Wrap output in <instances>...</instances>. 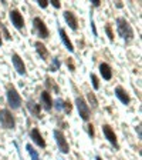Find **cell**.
Returning a JSON list of instances; mask_svg holds the SVG:
<instances>
[{
	"label": "cell",
	"mask_w": 142,
	"mask_h": 160,
	"mask_svg": "<svg viewBox=\"0 0 142 160\" xmlns=\"http://www.w3.org/2000/svg\"><path fill=\"white\" fill-rule=\"evenodd\" d=\"M117 29H118L119 36L124 37L125 40H131L134 37L132 29H131L129 23L124 19V17H118V19H117Z\"/></svg>",
	"instance_id": "6da1fadb"
},
{
	"label": "cell",
	"mask_w": 142,
	"mask_h": 160,
	"mask_svg": "<svg viewBox=\"0 0 142 160\" xmlns=\"http://www.w3.org/2000/svg\"><path fill=\"white\" fill-rule=\"evenodd\" d=\"M0 123H2V126L4 129H13L14 124H16L13 114L10 113L7 109H3L0 112Z\"/></svg>",
	"instance_id": "7a4b0ae2"
},
{
	"label": "cell",
	"mask_w": 142,
	"mask_h": 160,
	"mask_svg": "<svg viewBox=\"0 0 142 160\" xmlns=\"http://www.w3.org/2000/svg\"><path fill=\"white\" fill-rule=\"evenodd\" d=\"M33 30H34V33L39 37H41V39L48 37V30H47L44 22L40 19V17H36V19L33 20Z\"/></svg>",
	"instance_id": "3957f363"
},
{
	"label": "cell",
	"mask_w": 142,
	"mask_h": 160,
	"mask_svg": "<svg viewBox=\"0 0 142 160\" xmlns=\"http://www.w3.org/2000/svg\"><path fill=\"white\" fill-rule=\"evenodd\" d=\"M7 102L11 106V109H19L20 104H21V97L19 96V93L16 92L14 87H10L7 90Z\"/></svg>",
	"instance_id": "277c9868"
},
{
	"label": "cell",
	"mask_w": 142,
	"mask_h": 160,
	"mask_svg": "<svg viewBox=\"0 0 142 160\" xmlns=\"http://www.w3.org/2000/svg\"><path fill=\"white\" fill-rule=\"evenodd\" d=\"M76 103H77V107H78V113H80V116H81V119L88 120L89 119V107H88V104L84 102L83 97H77Z\"/></svg>",
	"instance_id": "5b68a950"
},
{
	"label": "cell",
	"mask_w": 142,
	"mask_h": 160,
	"mask_svg": "<svg viewBox=\"0 0 142 160\" xmlns=\"http://www.w3.org/2000/svg\"><path fill=\"white\" fill-rule=\"evenodd\" d=\"M54 137H56V142L58 144V149L63 152V153H68L70 152V147H68V143H67L66 137H64L63 132L60 130H54Z\"/></svg>",
	"instance_id": "8992f818"
},
{
	"label": "cell",
	"mask_w": 142,
	"mask_h": 160,
	"mask_svg": "<svg viewBox=\"0 0 142 160\" xmlns=\"http://www.w3.org/2000/svg\"><path fill=\"white\" fill-rule=\"evenodd\" d=\"M10 20H11V23L14 24L16 29H23L24 27V20H23V16L17 12V10H11L10 12Z\"/></svg>",
	"instance_id": "52a82bcc"
},
{
	"label": "cell",
	"mask_w": 142,
	"mask_h": 160,
	"mask_svg": "<svg viewBox=\"0 0 142 160\" xmlns=\"http://www.w3.org/2000/svg\"><path fill=\"white\" fill-rule=\"evenodd\" d=\"M103 132H104V134H105V137L108 139L109 143L114 144V147H115V149H118V142H117V136H115V133H114V130L111 129L108 124H104V126H103Z\"/></svg>",
	"instance_id": "ba28073f"
},
{
	"label": "cell",
	"mask_w": 142,
	"mask_h": 160,
	"mask_svg": "<svg viewBox=\"0 0 142 160\" xmlns=\"http://www.w3.org/2000/svg\"><path fill=\"white\" fill-rule=\"evenodd\" d=\"M13 64H14V69L17 70V73L19 74H26V67H24V63L23 60L20 59L19 54H13Z\"/></svg>",
	"instance_id": "9c48e42d"
},
{
	"label": "cell",
	"mask_w": 142,
	"mask_h": 160,
	"mask_svg": "<svg viewBox=\"0 0 142 160\" xmlns=\"http://www.w3.org/2000/svg\"><path fill=\"white\" fill-rule=\"evenodd\" d=\"M30 136H31L33 142H34V143H36L39 147H46V142H44V139L41 137V134H40V132H39L37 129H33V130H31Z\"/></svg>",
	"instance_id": "30bf717a"
},
{
	"label": "cell",
	"mask_w": 142,
	"mask_h": 160,
	"mask_svg": "<svg viewBox=\"0 0 142 160\" xmlns=\"http://www.w3.org/2000/svg\"><path fill=\"white\" fill-rule=\"evenodd\" d=\"M64 19H66L67 24H68L71 29L77 30V27H78V23H77V17L74 16V13H71V12H66V13H64Z\"/></svg>",
	"instance_id": "8fae6325"
},
{
	"label": "cell",
	"mask_w": 142,
	"mask_h": 160,
	"mask_svg": "<svg viewBox=\"0 0 142 160\" xmlns=\"http://www.w3.org/2000/svg\"><path fill=\"white\" fill-rule=\"evenodd\" d=\"M115 96L118 97L121 102H122L124 104H128L129 102H131V99H129V96L126 94V92L122 89V87H117L115 89Z\"/></svg>",
	"instance_id": "7c38bea8"
},
{
	"label": "cell",
	"mask_w": 142,
	"mask_h": 160,
	"mask_svg": "<svg viewBox=\"0 0 142 160\" xmlns=\"http://www.w3.org/2000/svg\"><path fill=\"white\" fill-rule=\"evenodd\" d=\"M99 72H101V74H103V77L105 80H109L112 77V70H111V67H109L107 63L99 64Z\"/></svg>",
	"instance_id": "4fadbf2b"
},
{
	"label": "cell",
	"mask_w": 142,
	"mask_h": 160,
	"mask_svg": "<svg viewBox=\"0 0 142 160\" xmlns=\"http://www.w3.org/2000/svg\"><path fill=\"white\" fill-rule=\"evenodd\" d=\"M41 102H43L46 110H50L51 107H53V100H51V96H50V93L48 92H46V90L41 93Z\"/></svg>",
	"instance_id": "5bb4252c"
},
{
	"label": "cell",
	"mask_w": 142,
	"mask_h": 160,
	"mask_svg": "<svg viewBox=\"0 0 142 160\" xmlns=\"http://www.w3.org/2000/svg\"><path fill=\"white\" fill-rule=\"evenodd\" d=\"M27 107H29L30 113L33 114V116L41 117V113H40V106L37 103H34L33 100H29V102H27Z\"/></svg>",
	"instance_id": "9a60e30c"
},
{
	"label": "cell",
	"mask_w": 142,
	"mask_h": 160,
	"mask_svg": "<svg viewBox=\"0 0 142 160\" xmlns=\"http://www.w3.org/2000/svg\"><path fill=\"white\" fill-rule=\"evenodd\" d=\"M60 37H61V40H63L64 46H66L70 52H73V50H74L73 43H71V40L68 39V36H67V33H66V30H64V29H60Z\"/></svg>",
	"instance_id": "2e32d148"
},
{
	"label": "cell",
	"mask_w": 142,
	"mask_h": 160,
	"mask_svg": "<svg viewBox=\"0 0 142 160\" xmlns=\"http://www.w3.org/2000/svg\"><path fill=\"white\" fill-rule=\"evenodd\" d=\"M34 46H36V52L40 54V57H41V59L46 60L47 57H48V52H47L46 46H44V44L41 43V42H37V43L34 44Z\"/></svg>",
	"instance_id": "e0dca14e"
},
{
	"label": "cell",
	"mask_w": 142,
	"mask_h": 160,
	"mask_svg": "<svg viewBox=\"0 0 142 160\" xmlns=\"http://www.w3.org/2000/svg\"><path fill=\"white\" fill-rule=\"evenodd\" d=\"M26 149H27V152H29V154H30V157H31V160H40L39 153H37L36 150L33 149V146H31V144H27Z\"/></svg>",
	"instance_id": "ac0fdd59"
},
{
	"label": "cell",
	"mask_w": 142,
	"mask_h": 160,
	"mask_svg": "<svg viewBox=\"0 0 142 160\" xmlns=\"http://www.w3.org/2000/svg\"><path fill=\"white\" fill-rule=\"evenodd\" d=\"M88 100H89V103L93 104V107H97L98 106V102H97L95 96H94V93H88Z\"/></svg>",
	"instance_id": "d6986e66"
},
{
	"label": "cell",
	"mask_w": 142,
	"mask_h": 160,
	"mask_svg": "<svg viewBox=\"0 0 142 160\" xmlns=\"http://www.w3.org/2000/svg\"><path fill=\"white\" fill-rule=\"evenodd\" d=\"M91 80H93V86L95 90L99 89V82H98V77L95 76V74H91Z\"/></svg>",
	"instance_id": "ffe728a7"
},
{
	"label": "cell",
	"mask_w": 142,
	"mask_h": 160,
	"mask_svg": "<svg viewBox=\"0 0 142 160\" xmlns=\"http://www.w3.org/2000/svg\"><path fill=\"white\" fill-rule=\"evenodd\" d=\"M63 109L66 113H70V112H71V104H70V102H63Z\"/></svg>",
	"instance_id": "44dd1931"
},
{
	"label": "cell",
	"mask_w": 142,
	"mask_h": 160,
	"mask_svg": "<svg viewBox=\"0 0 142 160\" xmlns=\"http://www.w3.org/2000/svg\"><path fill=\"white\" fill-rule=\"evenodd\" d=\"M105 32H107V34H108L109 40H112L114 39V34H112V30H111V26H105Z\"/></svg>",
	"instance_id": "7402d4cb"
},
{
	"label": "cell",
	"mask_w": 142,
	"mask_h": 160,
	"mask_svg": "<svg viewBox=\"0 0 142 160\" xmlns=\"http://www.w3.org/2000/svg\"><path fill=\"white\" fill-rule=\"evenodd\" d=\"M58 67H60V62L57 59H54L53 60V66L50 67V70H56V69H58Z\"/></svg>",
	"instance_id": "603a6c76"
},
{
	"label": "cell",
	"mask_w": 142,
	"mask_h": 160,
	"mask_svg": "<svg viewBox=\"0 0 142 160\" xmlns=\"http://www.w3.org/2000/svg\"><path fill=\"white\" fill-rule=\"evenodd\" d=\"M56 107H57L58 110L63 109V100H61V99H57V102H56Z\"/></svg>",
	"instance_id": "cb8c5ba5"
},
{
	"label": "cell",
	"mask_w": 142,
	"mask_h": 160,
	"mask_svg": "<svg viewBox=\"0 0 142 160\" xmlns=\"http://www.w3.org/2000/svg\"><path fill=\"white\" fill-rule=\"evenodd\" d=\"M39 6L43 7V9H46V7L48 6V2H44V0H39Z\"/></svg>",
	"instance_id": "d4e9b609"
},
{
	"label": "cell",
	"mask_w": 142,
	"mask_h": 160,
	"mask_svg": "<svg viewBox=\"0 0 142 160\" xmlns=\"http://www.w3.org/2000/svg\"><path fill=\"white\" fill-rule=\"evenodd\" d=\"M88 133H89V136H91V137L94 136V129H93V124H89V126H88Z\"/></svg>",
	"instance_id": "484cf974"
},
{
	"label": "cell",
	"mask_w": 142,
	"mask_h": 160,
	"mask_svg": "<svg viewBox=\"0 0 142 160\" xmlns=\"http://www.w3.org/2000/svg\"><path fill=\"white\" fill-rule=\"evenodd\" d=\"M51 4H53L56 9H58V7L61 6V4H60V2H57V0H53V2H51Z\"/></svg>",
	"instance_id": "4316f807"
},
{
	"label": "cell",
	"mask_w": 142,
	"mask_h": 160,
	"mask_svg": "<svg viewBox=\"0 0 142 160\" xmlns=\"http://www.w3.org/2000/svg\"><path fill=\"white\" fill-rule=\"evenodd\" d=\"M3 32H4V36H6V39H10V34L7 33V30H6V29H3Z\"/></svg>",
	"instance_id": "83f0119b"
},
{
	"label": "cell",
	"mask_w": 142,
	"mask_h": 160,
	"mask_svg": "<svg viewBox=\"0 0 142 160\" xmlns=\"http://www.w3.org/2000/svg\"><path fill=\"white\" fill-rule=\"evenodd\" d=\"M93 4H94V6H95V7H98V6H99V2H98V0H94V2H93Z\"/></svg>",
	"instance_id": "f1b7e54d"
},
{
	"label": "cell",
	"mask_w": 142,
	"mask_h": 160,
	"mask_svg": "<svg viewBox=\"0 0 142 160\" xmlns=\"http://www.w3.org/2000/svg\"><path fill=\"white\" fill-rule=\"evenodd\" d=\"M95 160H103V159H101V157H97V159Z\"/></svg>",
	"instance_id": "f546056e"
},
{
	"label": "cell",
	"mask_w": 142,
	"mask_h": 160,
	"mask_svg": "<svg viewBox=\"0 0 142 160\" xmlns=\"http://www.w3.org/2000/svg\"><path fill=\"white\" fill-rule=\"evenodd\" d=\"M0 46H2V37H0Z\"/></svg>",
	"instance_id": "4dcf8cb0"
}]
</instances>
